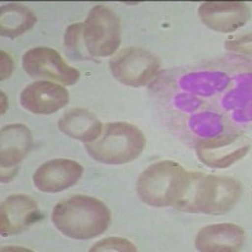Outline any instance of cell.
<instances>
[{
    "mask_svg": "<svg viewBox=\"0 0 252 252\" xmlns=\"http://www.w3.org/2000/svg\"><path fill=\"white\" fill-rule=\"evenodd\" d=\"M83 42L92 57L115 55L121 42V23L116 13L106 5H94L83 23Z\"/></svg>",
    "mask_w": 252,
    "mask_h": 252,
    "instance_id": "5b68a950",
    "label": "cell"
},
{
    "mask_svg": "<svg viewBox=\"0 0 252 252\" xmlns=\"http://www.w3.org/2000/svg\"><path fill=\"white\" fill-rule=\"evenodd\" d=\"M188 182V172L177 161L161 160L152 164L139 175L136 192L144 203L166 207L179 202Z\"/></svg>",
    "mask_w": 252,
    "mask_h": 252,
    "instance_id": "3957f363",
    "label": "cell"
},
{
    "mask_svg": "<svg viewBox=\"0 0 252 252\" xmlns=\"http://www.w3.org/2000/svg\"><path fill=\"white\" fill-rule=\"evenodd\" d=\"M251 149V140L245 132H232L203 139L195 145L198 159L207 166L223 169L241 160Z\"/></svg>",
    "mask_w": 252,
    "mask_h": 252,
    "instance_id": "52a82bcc",
    "label": "cell"
},
{
    "mask_svg": "<svg viewBox=\"0 0 252 252\" xmlns=\"http://www.w3.org/2000/svg\"><path fill=\"white\" fill-rule=\"evenodd\" d=\"M42 218L38 203L26 194L9 195L0 208V229L3 236L18 235Z\"/></svg>",
    "mask_w": 252,
    "mask_h": 252,
    "instance_id": "4fadbf2b",
    "label": "cell"
},
{
    "mask_svg": "<svg viewBox=\"0 0 252 252\" xmlns=\"http://www.w3.org/2000/svg\"><path fill=\"white\" fill-rule=\"evenodd\" d=\"M23 68L32 78H46L64 86L75 85L80 80V71L63 60L56 49L49 47H35L23 56Z\"/></svg>",
    "mask_w": 252,
    "mask_h": 252,
    "instance_id": "ba28073f",
    "label": "cell"
},
{
    "mask_svg": "<svg viewBox=\"0 0 252 252\" xmlns=\"http://www.w3.org/2000/svg\"><path fill=\"white\" fill-rule=\"evenodd\" d=\"M198 15L209 29L231 33L249 22L251 12L244 1H204L198 8Z\"/></svg>",
    "mask_w": 252,
    "mask_h": 252,
    "instance_id": "30bf717a",
    "label": "cell"
},
{
    "mask_svg": "<svg viewBox=\"0 0 252 252\" xmlns=\"http://www.w3.org/2000/svg\"><path fill=\"white\" fill-rule=\"evenodd\" d=\"M83 168L72 159H52L35 170L33 183L44 193H58L75 186L82 177Z\"/></svg>",
    "mask_w": 252,
    "mask_h": 252,
    "instance_id": "8fae6325",
    "label": "cell"
},
{
    "mask_svg": "<svg viewBox=\"0 0 252 252\" xmlns=\"http://www.w3.org/2000/svg\"><path fill=\"white\" fill-rule=\"evenodd\" d=\"M159 67L160 62L157 56L139 47L121 49L110 61L112 76L130 87L148 85L157 76Z\"/></svg>",
    "mask_w": 252,
    "mask_h": 252,
    "instance_id": "8992f818",
    "label": "cell"
},
{
    "mask_svg": "<svg viewBox=\"0 0 252 252\" xmlns=\"http://www.w3.org/2000/svg\"><path fill=\"white\" fill-rule=\"evenodd\" d=\"M83 38V23L71 24L64 33V46L67 51L73 56L80 55V40Z\"/></svg>",
    "mask_w": 252,
    "mask_h": 252,
    "instance_id": "ac0fdd59",
    "label": "cell"
},
{
    "mask_svg": "<svg viewBox=\"0 0 252 252\" xmlns=\"http://www.w3.org/2000/svg\"><path fill=\"white\" fill-rule=\"evenodd\" d=\"M37 15L24 4L9 3L0 9V33L3 37L17 38L33 28Z\"/></svg>",
    "mask_w": 252,
    "mask_h": 252,
    "instance_id": "2e32d148",
    "label": "cell"
},
{
    "mask_svg": "<svg viewBox=\"0 0 252 252\" xmlns=\"http://www.w3.org/2000/svg\"><path fill=\"white\" fill-rule=\"evenodd\" d=\"M245 240V229L238 224H209L197 233L195 249L203 252H235L244 246Z\"/></svg>",
    "mask_w": 252,
    "mask_h": 252,
    "instance_id": "5bb4252c",
    "label": "cell"
},
{
    "mask_svg": "<svg viewBox=\"0 0 252 252\" xmlns=\"http://www.w3.org/2000/svg\"><path fill=\"white\" fill-rule=\"evenodd\" d=\"M0 58H1V63H0V80L4 81L12 76L13 69H14V62H13V58L4 51L0 52Z\"/></svg>",
    "mask_w": 252,
    "mask_h": 252,
    "instance_id": "d6986e66",
    "label": "cell"
},
{
    "mask_svg": "<svg viewBox=\"0 0 252 252\" xmlns=\"http://www.w3.org/2000/svg\"><path fill=\"white\" fill-rule=\"evenodd\" d=\"M69 102L66 87L51 81H37L23 89L20 105L35 115H51L60 111Z\"/></svg>",
    "mask_w": 252,
    "mask_h": 252,
    "instance_id": "7c38bea8",
    "label": "cell"
},
{
    "mask_svg": "<svg viewBox=\"0 0 252 252\" xmlns=\"http://www.w3.org/2000/svg\"><path fill=\"white\" fill-rule=\"evenodd\" d=\"M145 136L138 126L129 123L103 125L96 140L86 144L90 157L96 161L111 165L130 163L143 153Z\"/></svg>",
    "mask_w": 252,
    "mask_h": 252,
    "instance_id": "277c9868",
    "label": "cell"
},
{
    "mask_svg": "<svg viewBox=\"0 0 252 252\" xmlns=\"http://www.w3.org/2000/svg\"><path fill=\"white\" fill-rule=\"evenodd\" d=\"M242 193L235 178L188 172L186 189L174 208L188 213L223 215L233 208Z\"/></svg>",
    "mask_w": 252,
    "mask_h": 252,
    "instance_id": "6da1fadb",
    "label": "cell"
},
{
    "mask_svg": "<svg viewBox=\"0 0 252 252\" xmlns=\"http://www.w3.org/2000/svg\"><path fill=\"white\" fill-rule=\"evenodd\" d=\"M90 251H124V252H135L138 251V249L134 245L127 241L126 238L121 237H107L103 240L98 241L97 244H94V246L90 249Z\"/></svg>",
    "mask_w": 252,
    "mask_h": 252,
    "instance_id": "e0dca14e",
    "label": "cell"
},
{
    "mask_svg": "<svg viewBox=\"0 0 252 252\" xmlns=\"http://www.w3.org/2000/svg\"><path fill=\"white\" fill-rule=\"evenodd\" d=\"M52 222L67 237L90 240L106 231L111 222V212L97 198L75 194L56 204Z\"/></svg>",
    "mask_w": 252,
    "mask_h": 252,
    "instance_id": "7a4b0ae2",
    "label": "cell"
},
{
    "mask_svg": "<svg viewBox=\"0 0 252 252\" xmlns=\"http://www.w3.org/2000/svg\"><path fill=\"white\" fill-rule=\"evenodd\" d=\"M63 134L85 144L92 143L100 136L103 125L92 112L85 109H71L58 121Z\"/></svg>",
    "mask_w": 252,
    "mask_h": 252,
    "instance_id": "9a60e30c",
    "label": "cell"
},
{
    "mask_svg": "<svg viewBox=\"0 0 252 252\" xmlns=\"http://www.w3.org/2000/svg\"><path fill=\"white\" fill-rule=\"evenodd\" d=\"M0 96H1V111L0 112H1V115H4L8 110V97H6V94L3 91L0 92Z\"/></svg>",
    "mask_w": 252,
    "mask_h": 252,
    "instance_id": "44dd1931",
    "label": "cell"
},
{
    "mask_svg": "<svg viewBox=\"0 0 252 252\" xmlns=\"http://www.w3.org/2000/svg\"><path fill=\"white\" fill-rule=\"evenodd\" d=\"M33 148L31 130L23 124H10L0 131V179L8 183L17 175L19 164Z\"/></svg>",
    "mask_w": 252,
    "mask_h": 252,
    "instance_id": "9c48e42d",
    "label": "cell"
},
{
    "mask_svg": "<svg viewBox=\"0 0 252 252\" xmlns=\"http://www.w3.org/2000/svg\"><path fill=\"white\" fill-rule=\"evenodd\" d=\"M250 40H251V37L250 34L244 35L240 39L235 40V42H227L226 47L227 48L235 49L237 52H244V53H251V49H250Z\"/></svg>",
    "mask_w": 252,
    "mask_h": 252,
    "instance_id": "ffe728a7",
    "label": "cell"
}]
</instances>
